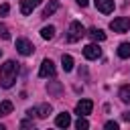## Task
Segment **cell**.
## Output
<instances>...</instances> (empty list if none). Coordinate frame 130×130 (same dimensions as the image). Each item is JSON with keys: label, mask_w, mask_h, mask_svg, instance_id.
Instances as JSON below:
<instances>
[{"label": "cell", "mask_w": 130, "mask_h": 130, "mask_svg": "<svg viewBox=\"0 0 130 130\" xmlns=\"http://www.w3.org/2000/svg\"><path fill=\"white\" fill-rule=\"evenodd\" d=\"M87 35H89V37H91V41H95V43H102V41H106V32H104L102 28H98V26L89 28V30H87Z\"/></svg>", "instance_id": "cell-10"}, {"label": "cell", "mask_w": 130, "mask_h": 130, "mask_svg": "<svg viewBox=\"0 0 130 130\" xmlns=\"http://www.w3.org/2000/svg\"><path fill=\"white\" fill-rule=\"evenodd\" d=\"M16 51H18L20 55L28 57V55L35 53V47H32V43H30L28 39H16Z\"/></svg>", "instance_id": "cell-4"}, {"label": "cell", "mask_w": 130, "mask_h": 130, "mask_svg": "<svg viewBox=\"0 0 130 130\" xmlns=\"http://www.w3.org/2000/svg\"><path fill=\"white\" fill-rule=\"evenodd\" d=\"M8 10H10V6H8V4H2V6H0V16H6Z\"/></svg>", "instance_id": "cell-22"}, {"label": "cell", "mask_w": 130, "mask_h": 130, "mask_svg": "<svg viewBox=\"0 0 130 130\" xmlns=\"http://www.w3.org/2000/svg\"><path fill=\"white\" fill-rule=\"evenodd\" d=\"M124 120H130V114H124Z\"/></svg>", "instance_id": "cell-24"}, {"label": "cell", "mask_w": 130, "mask_h": 130, "mask_svg": "<svg viewBox=\"0 0 130 130\" xmlns=\"http://www.w3.org/2000/svg\"><path fill=\"white\" fill-rule=\"evenodd\" d=\"M35 110H37V114H35L37 118H47V116L51 114V106H49V104H41V106L35 108Z\"/></svg>", "instance_id": "cell-13"}, {"label": "cell", "mask_w": 130, "mask_h": 130, "mask_svg": "<svg viewBox=\"0 0 130 130\" xmlns=\"http://www.w3.org/2000/svg\"><path fill=\"white\" fill-rule=\"evenodd\" d=\"M61 65H63L65 71H71V69H73V57H71V55H63V57H61Z\"/></svg>", "instance_id": "cell-15"}, {"label": "cell", "mask_w": 130, "mask_h": 130, "mask_svg": "<svg viewBox=\"0 0 130 130\" xmlns=\"http://www.w3.org/2000/svg\"><path fill=\"white\" fill-rule=\"evenodd\" d=\"M16 75H18V63L16 61H6L2 67H0V85L2 87H12L14 81H16Z\"/></svg>", "instance_id": "cell-1"}, {"label": "cell", "mask_w": 130, "mask_h": 130, "mask_svg": "<svg viewBox=\"0 0 130 130\" xmlns=\"http://www.w3.org/2000/svg\"><path fill=\"white\" fill-rule=\"evenodd\" d=\"M57 73V69H55V63L51 61V59H43V63H41V69H39V75L41 77H53Z\"/></svg>", "instance_id": "cell-6"}, {"label": "cell", "mask_w": 130, "mask_h": 130, "mask_svg": "<svg viewBox=\"0 0 130 130\" xmlns=\"http://www.w3.org/2000/svg\"><path fill=\"white\" fill-rule=\"evenodd\" d=\"M110 28H112L114 32H126V30L130 28V18H126V16L114 18V20L110 22Z\"/></svg>", "instance_id": "cell-3"}, {"label": "cell", "mask_w": 130, "mask_h": 130, "mask_svg": "<svg viewBox=\"0 0 130 130\" xmlns=\"http://www.w3.org/2000/svg\"><path fill=\"white\" fill-rule=\"evenodd\" d=\"M118 55H120L122 59H128V57H130V43H122V45L118 47Z\"/></svg>", "instance_id": "cell-16"}, {"label": "cell", "mask_w": 130, "mask_h": 130, "mask_svg": "<svg viewBox=\"0 0 130 130\" xmlns=\"http://www.w3.org/2000/svg\"><path fill=\"white\" fill-rule=\"evenodd\" d=\"M0 57H2V49H0Z\"/></svg>", "instance_id": "cell-25"}, {"label": "cell", "mask_w": 130, "mask_h": 130, "mask_svg": "<svg viewBox=\"0 0 130 130\" xmlns=\"http://www.w3.org/2000/svg\"><path fill=\"white\" fill-rule=\"evenodd\" d=\"M118 95H120V100H122V102H126V104H128V102H130V83H128V85H122Z\"/></svg>", "instance_id": "cell-17"}, {"label": "cell", "mask_w": 130, "mask_h": 130, "mask_svg": "<svg viewBox=\"0 0 130 130\" xmlns=\"http://www.w3.org/2000/svg\"><path fill=\"white\" fill-rule=\"evenodd\" d=\"M91 110H93V102L91 100H81L75 106V114H79V116H87V114H91Z\"/></svg>", "instance_id": "cell-7"}, {"label": "cell", "mask_w": 130, "mask_h": 130, "mask_svg": "<svg viewBox=\"0 0 130 130\" xmlns=\"http://www.w3.org/2000/svg\"><path fill=\"white\" fill-rule=\"evenodd\" d=\"M0 37H2V39H10V30H8V26L2 24V22H0Z\"/></svg>", "instance_id": "cell-20"}, {"label": "cell", "mask_w": 130, "mask_h": 130, "mask_svg": "<svg viewBox=\"0 0 130 130\" xmlns=\"http://www.w3.org/2000/svg\"><path fill=\"white\" fill-rule=\"evenodd\" d=\"M106 130H118V122H106Z\"/></svg>", "instance_id": "cell-21"}, {"label": "cell", "mask_w": 130, "mask_h": 130, "mask_svg": "<svg viewBox=\"0 0 130 130\" xmlns=\"http://www.w3.org/2000/svg\"><path fill=\"white\" fill-rule=\"evenodd\" d=\"M75 128H77V130H87V128H89V122L85 120V116H79V120L75 122Z\"/></svg>", "instance_id": "cell-19"}, {"label": "cell", "mask_w": 130, "mask_h": 130, "mask_svg": "<svg viewBox=\"0 0 130 130\" xmlns=\"http://www.w3.org/2000/svg\"><path fill=\"white\" fill-rule=\"evenodd\" d=\"M59 10V2L57 0H49V4L45 6V10H43V18H49L51 14H55Z\"/></svg>", "instance_id": "cell-12"}, {"label": "cell", "mask_w": 130, "mask_h": 130, "mask_svg": "<svg viewBox=\"0 0 130 130\" xmlns=\"http://www.w3.org/2000/svg\"><path fill=\"white\" fill-rule=\"evenodd\" d=\"M55 124H57L59 128H67V126L71 124V116H69L67 112H61V114H57V118H55Z\"/></svg>", "instance_id": "cell-11"}, {"label": "cell", "mask_w": 130, "mask_h": 130, "mask_svg": "<svg viewBox=\"0 0 130 130\" xmlns=\"http://www.w3.org/2000/svg\"><path fill=\"white\" fill-rule=\"evenodd\" d=\"M43 0H20V12L22 14H30Z\"/></svg>", "instance_id": "cell-8"}, {"label": "cell", "mask_w": 130, "mask_h": 130, "mask_svg": "<svg viewBox=\"0 0 130 130\" xmlns=\"http://www.w3.org/2000/svg\"><path fill=\"white\" fill-rule=\"evenodd\" d=\"M75 2H77V4H79V6H81V8H85V6H87V4H89V0H75Z\"/></svg>", "instance_id": "cell-23"}, {"label": "cell", "mask_w": 130, "mask_h": 130, "mask_svg": "<svg viewBox=\"0 0 130 130\" xmlns=\"http://www.w3.org/2000/svg\"><path fill=\"white\" fill-rule=\"evenodd\" d=\"M100 55H102V49L98 47V43H95V41L83 47V57H85V59L93 61V59H100Z\"/></svg>", "instance_id": "cell-5"}, {"label": "cell", "mask_w": 130, "mask_h": 130, "mask_svg": "<svg viewBox=\"0 0 130 130\" xmlns=\"http://www.w3.org/2000/svg\"><path fill=\"white\" fill-rule=\"evenodd\" d=\"M83 35H85L83 24H81V22H77V20H73V22L69 24V30H67V41H69V43H77Z\"/></svg>", "instance_id": "cell-2"}, {"label": "cell", "mask_w": 130, "mask_h": 130, "mask_svg": "<svg viewBox=\"0 0 130 130\" xmlns=\"http://www.w3.org/2000/svg\"><path fill=\"white\" fill-rule=\"evenodd\" d=\"M41 37H43L45 41H51V39L55 37V26H51V24H49V26H43V28H41Z\"/></svg>", "instance_id": "cell-14"}, {"label": "cell", "mask_w": 130, "mask_h": 130, "mask_svg": "<svg viewBox=\"0 0 130 130\" xmlns=\"http://www.w3.org/2000/svg\"><path fill=\"white\" fill-rule=\"evenodd\" d=\"M10 112H12V102H8V100L0 102V116H6Z\"/></svg>", "instance_id": "cell-18"}, {"label": "cell", "mask_w": 130, "mask_h": 130, "mask_svg": "<svg viewBox=\"0 0 130 130\" xmlns=\"http://www.w3.org/2000/svg\"><path fill=\"white\" fill-rule=\"evenodd\" d=\"M95 2V8L104 14H110L114 10V0H93Z\"/></svg>", "instance_id": "cell-9"}]
</instances>
